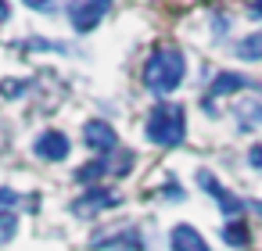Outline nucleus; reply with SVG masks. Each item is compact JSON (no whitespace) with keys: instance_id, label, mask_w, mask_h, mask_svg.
Returning <instances> with one entry per match:
<instances>
[{"instance_id":"nucleus-1","label":"nucleus","mask_w":262,"mask_h":251,"mask_svg":"<svg viewBox=\"0 0 262 251\" xmlns=\"http://www.w3.org/2000/svg\"><path fill=\"white\" fill-rule=\"evenodd\" d=\"M187 76V61L176 47H158L144 61V90L155 97H169Z\"/></svg>"},{"instance_id":"nucleus-2","label":"nucleus","mask_w":262,"mask_h":251,"mask_svg":"<svg viewBox=\"0 0 262 251\" xmlns=\"http://www.w3.org/2000/svg\"><path fill=\"white\" fill-rule=\"evenodd\" d=\"M144 133L155 147H180L187 140V111L183 104H172V101H162L151 108L147 122H144Z\"/></svg>"},{"instance_id":"nucleus-3","label":"nucleus","mask_w":262,"mask_h":251,"mask_svg":"<svg viewBox=\"0 0 262 251\" xmlns=\"http://www.w3.org/2000/svg\"><path fill=\"white\" fill-rule=\"evenodd\" d=\"M90 247L94 251H144V237L133 222H122V226H112V230H101L97 237H90Z\"/></svg>"},{"instance_id":"nucleus-4","label":"nucleus","mask_w":262,"mask_h":251,"mask_svg":"<svg viewBox=\"0 0 262 251\" xmlns=\"http://www.w3.org/2000/svg\"><path fill=\"white\" fill-rule=\"evenodd\" d=\"M119 204H122V194H119V190L90 187L86 194H79V197L69 204V212H72L76 219H94V215H101V212H108V208H119Z\"/></svg>"},{"instance_id":"nucleus-5","label":"nucleus","mask_w":262,"mask_h":251,"mask_svg":"<svg viewBox=\"0 0 262 251\" xmlns=\"http://www.w3.org/2000/svg\"><path fill=\"white\" fill-rule=\"evenodd\" d=\"M83 147L94 151L97 158H112L119 151V133L112 129L108 119H86L83 122Z\"/></svg>"},{"instance_id":"nucleus-6","label":"nucleus","mask_w":262,"mask_h":251,"mask_svg":"<svg viewBox=\"0 0 262 251\" xmlns=\"http://www.w3.org/2000/svg\"><path fill=\"white\" fill-rule=\"evenodd\" d=\"M198 187H201L205 194H212V197H215V204H219V212H223V215H241V212H244V204H248V201H241L233 190H226V187H223L208 169H198Z\"/></svg>"},{"instance_id":"nucleus-7","label":"nucleus","mask_w":262,"mask_h":251,"mask_svg":"<svg viewBox=\"0 0 262 251\" xmlns=\"http://www.w3.org/2000/svg\"><path fill=\"white\" fill-rule=\"evenodd\" d=\"M33 154H36L40 162H65V158L72 154V144H69V136H65L61 129H43V133L33 140Z\"/></svg>"},{"instance_id":"nucleus-8","label":"nucleus","mask_w":262,"mask_h":251,"mask_svg":"<svg viewBox=\"0 0 262 251\" xmlns=\"http://www.w3.org/2000/svg\"><path fill=\"white\" fill-rule=\"evenodd\" d=\"M108 8H112V0H76V8L69 11L72 29H76V33H90V29H97L101 18L108 15Z\"/></svg>"},{"instance_id":"nucleus-9","label":"nucleus","mask_w":262,"mask_h":251,"mask_svg":"<svg viewBox=\"0 0 262 251\" xmlns=\"http://www.w3.org/2000/svg\"><path fill=\"white\" fill-rule=\"evenodd\" d=\"M244 86H251L248 83V76H241V72H219L215 79H212V86H208V94H205V111L208 115H215V101L219 97H230V94H237V90H244Z\"/></svg>"},{"instance_id":"nucleus-10","label":"nucleus","mask_w":262,"mask_h":251,"mask_svg":"<svg viewBox=\"0 0 262 251\" xmlns=\"http://www.w3.org/2000/svg\"><path fill=\"white\" fill-rule=\"evenodd\" d=\"M169 247L172 251H212L208 247V240L198 233V226H190V222H176L172 230H169Z\"/></svg>"},{"instance_id":"nucleus-11","label":"nucleus","mask_w":262,"mask_h":251,"mask_svg":"<svg viewBox=\"0 0 262 251\" xmlns=\"http://www.w3.org/2000/svg\"><path fill=\"white\" fill-rule=\"evenodd\" d=\"M233 119H237V129H241V133L262 129V101H258V97H241V101L233 104Z\"/></svg>"},{"instance_id":"nucleus-12","label":"nucleus","mask_w":262,"mask_h":251,"mask_svg":"<svg viewBox=\"0 0 262 251\" xmlns=\"http://www.w3.org/2000/svg\"><path fill=\"white\" fill-rule=\"evenodd\" d=\"M79 183H97L101 176H115V165H112V158H97V162H90V165H79L76 172H72Z\"/></svg>"},{"instance_id":"nucleus-13","label":"nucleus","mask_w":262,"mask_h":251,"mask_svg":"<svg viewBox=\"0 0 262 251\" xmlns=\"http://www.w3.org/2000/svg\"><path fill=\"white\" fill-rule=\"evenodd\" d=\"M233 54H237L241 61L258 65V61H262V33H248L244 40H237V43H233Z\"/></svg>"},{"instance_id":"nucleus-14","label":"nucleus","mask_w":262,"mask_h":251,"mask_svg":"<svg viewBox=\"0 0 262 251\" xmlns=\"http://www.w3.org/2000/svg\"><path fill=\"white\" fill-rule=\"evenodd\" d=\"M223 244H230V247H248V244H251V230L233 219V222L223 226Z\"/></svg>"},{"instance_id":"nucleus-15","label":"nucleus","mask_w":262,"mask_h":251,"mask_svg":"<svg viewBox=\"0 0 262 251\" xmlns=\"http://www.w3.org/2000/svg\"><path fill=\"white\" fill-rule=\"evenodd\" d=\"M18 233V215L15 212H0V244H8Z\"/></svg>"},{"instance_id":"nucleus-16","label":"nucleus","mask_w":262,"mask_h":251,"mask_svg":"<svg viewBox=\"0 0 262 251\" xmlns=\"http://www.w3.org/2000/svg\"><path fill=\"white\" fill-rule=\"evenodd\" d=\"M22 4L33 8V11H40V15H54V11L65 4V0H22Z\"/></svg>"},{"instance_id":"nucleus-17","label":"nucleus","mask_w":262,"mask_h":251,"mask_svg":"<svg viewBox=\"0 0 262 251\" xmlns=\"http://www.w3.org/2000/svg\"><path fill=\"white\" fill-rule=\"evenodd\" d=\"M26 86H29V83H18V79H4V83H0V97L15 101V97H22V94H26Z\"/></svg>"},{"instance_id":"nucleus-18","label":"nucleus","mask_w":262,"mask_h":251,"mask_svg":"<svg viewBox=\"0 0 262 251\" xmlns=\"http://www.w3.org/2000/svg\"><path fill=\"white\" fill-rule=\"evenodd\" d=\"M11 204H22V194L11 187H0V212H15Z\"/></svg>"},{"instance_id":"nucleus-19","label":"nucleus","mask_w":262,"mask_h":251,"mask_svg":"<svg viewBox=\"0 0 262 251\" xmlns=\"http://www.w3.org/2000/svg\"><path fill=\"white\" fill-rule=\"evenodd\" d=\"M26 51H61V54H65L69 47H65V43H54V40H29Z\"/></svg>"},{"instance_id":"nucleus-20","label":"nucleus","mask_w":262,"mask_h":251,"mask_svg":"<svg viewBox=\"0 0 262 251\" xmlns=\"http://www.w3.org/2000/svg\"><path fill=\"white\" fill-rule=\"evenodd\" d=\"M162 197H169V201H183V190L176 187V179H172V176L165 179V187H162Z\"/></svg>"},{"instance_id":"nucleus-21","label":"nucleus","mask_w":262,"mask_h":251,"mask_svg":"<svg viewBox=\"0 0 262 251\" xmlns=\"http://www.w3.org/2000/svg\"><path fill=\"white\" fill-rule=\"evenodd\" d=\"M248 165H251L255 172H262V144H255V147L248 151Z\"/></svg>"},{"instance_id":"nucleus-22","label":"nucleus","mask_w":262,"mask_h":251,"mask_svg":"<svg viewBox=\"0 0 262 251\" xmlns=\"http://www.w3.org/2000/svg\"><path fill=\"white\" fill-rule=\"evenodd\" d=\"M248 15L251 18H262V0H248Z\"/></svg>"},{"instance_id":"nucleus-23","label":"nucleus","mask_w":262,"mask_h":251,"mask_svg":"<svg viewBox=\"0 0 262 251\" xmlns=\"http://www.w3.org/2000/svg\"><path fill=\"white\" fill-rule=\"evenodd\" d=\"M8 18H11V8H8V4H4V0H0V26H4V22H8Z\"/></svg>"},{"instance_id":"nucleus-24","label":"nucleus","mask_w":262,"mask_h":251,"mask_svg":"<svg viewBox=\"0 0 262 251\" xmlns=\"http://www.w3.org/2000/svg\"><path fill=\"white\" fill-rule=\"evenodd\" d=\"M248 204H251V208H255V212L262 215V201H248Z\"/></svg>"}]
</instances>
